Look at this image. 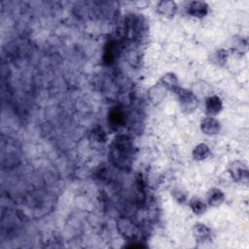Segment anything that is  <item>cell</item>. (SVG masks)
I'll return each instance as SVG.
<instances>
[{
    "instance_id": "cell-2",
    "label": "cell",
    "mask_w": 249,
    "mask_h": 249,
    "mask_svg": "<svg viewBox=\"0 0 249 249\" xmlns=\"http://www.w3.org/2000/svg\"><path fill=\"white\" fill-rule=\"evenodd\" d=\"M175 94L181 111L184 114H192L198 107V99L193 91L187 89L178 88L177 90L175 91Z\"/></svg>"
},
{
    "instance_id": "cell-8",
    "label": "cell",
    "mask_w": 249,
    "mask_h": 249,
    "mask_svg": "<svg viewBox=\"0 0 249 249\" xmlns=\"http://www.w3.org/2000/svg\"><path fill=\"white\" fill-rule=\"evenodd\" d=\"M118 228L119 231L122 232V234L128 239H134L137 236L138 230L135 225L132 224L131 221L128 219H121L118 222Z\"/></svg>"
},
{
    "instance_id": "cell-6",
    "label": "cell",
    "mask_w": 249,
    "mask_h": 249,
    "mask_svg": "<svg viewBox=\"0 0 249 249\" xmlns=\"http://www.w3.org/2000/svg\"><path fill=\"white\" fill-rule=\"evenodd\" d=\"M223 110V101L220 96L214 94L205 99V113L209 117H215Z\"/></svg>"
},
{
    "instance_id": "cell-1",
    "label": "cell",
    "mask_w": 249,
    "mask_h": 249,
    "mask_svg": "<svg viewBox=\"0 0 249 249\" xmlns=\"http://www.w3.org/2000/svg\"><path fill=\"white\" fill-rule=\"evenodd\" d=\"M131 153L132 144L127 137L119 136L113 141L110 149V157L115 164L122 167L129 164Z\"/></svg>"
},
{
    "instance_id": "cell-3",
    "label": "cell",
    "mask_w": 249,
    "mask_h": 249,
    "mask_svg": "<svg viewBox=\"0 0 249 249\" xmlns=\"http://www.w3.org/2000/svg\"><path fill=\"white\" fill-rule=\"evenodd\" d=\"M228 172L232 181L240 184H247L249 179L248 167L245 162L241 160H234L230 163Z\"/></svg>"
},
{
    "instance_id": "cell-11",
    "label": "cell",
    "mask_w": 249,
    "mask_h": 249,
    "mask_svg": "<svg viewBox=\"0 0 249 249\" xmlns=\"http://www.w3.org/2000/svg\"><path fill=\"white\" fill-rule=\"evenodd\" d=\"M160 84L162 88L170 91H176L179 87V80L177 76L172 72H167L160 79Z\"/></svg>"
},
{
    "instance_id": "cell-5",
    "label": "cell",
    "mask_w": 249,
    "mask_h": 249,
    "mask_svg": "<svg viewBox=\"0 0 249 249\" xmlns=\"http://www.w3.org/2000/svg\"><path fill=\"white\" fill-rule=\"evenodd\" d=\"M209 11L208 5L203 1H192L187 5L186 12L191 17L201 18H204Z\"/></svg>"
},
{
    "instance_id": "cell-13",
    "label": "cell",
    "mask_w": 249,
    "mask_h": 249,
    "mask_svg": "<svg viewBox=\"0 0 249 249\" xmlns=\"http://www.w3.org/2000/svg\"><path fill=\"white\" fill-rule=\"evenodd\" d=\"M230 49L238 54H243L247 49V41L243 37L235 36L230 40Z\"/></svg>"
},
{
    "instance_id": "cell-17",
    "label": "cell",
    "mask_w": 249,
    "mask_h": 249,
    "mask_svg": "<svg viewBox=\"0 0 249 249\" xmlns=\"http://www.w3.org/2000/svg\"><path fill=\"white\" fill-rule=\"evenodd\" d=\"M173 196H174V197L176 198V200L178 201V202H180V203H182V202H184L185 200H186V195H185V193H182V191H180V190H176V191H174L173 192Z\"/></svg>"
},
{
    "instance_id": "cell-12",
    "label": "cell",
    "mask_w": 249,
    "mask_h": 249,
    "mask_svg": "<svg viewBox=\"0 0 249 249\" xmlns=\"http://www.w3.org/2000/svg\"><path fill=\"white\" fill-rule=\"evenodd\" d=\"M192 156L195 160L202 161L207 160L211 156V150L207 144L199 143L193 149Z\"/></svg>"
},
{
    "instance_id": "cell-9",
    "label": "cell",
    "mask_w": 249,
    "mask_h": 249,
    "mask_svg": "<svg viewBox=\"0 0 249 249\" xmlns=\"http://www.w3.org/2000/svg\"><path fill=\"white\" fill-rule=\"evenodd\" d=\"M211 229L202 223H197L193 227V235L197 242H206L211 239Z\"/></svg>"
},
{
    "instance_id": "cell-14",
    "label": "cell",
    "mask_w": 249,
    "mask_h": 249,
    "mask_svg": "<svg viewBox=\"0 0 249 249\" xmlns=\"http://www.w3.org/2000/svg\"><path fill=\"white\" fill-rule=\"evenodd\" d=\"M124 114L122 111V109H120L119 107H115L112 108L110 110V112L108 113V121L113 124V125H121L124 121Z\"/></svg>"
},
{
    "instance_id": "cell-16",
    "label": "cell",
    "mask_w": 249,
    "mask_h": 249,
    "mask_svg": "<svg viewBox=\"0 0 249 249\" xmlns=\"http://www.w3.org/2000/svg\"><path fill=\"white\" fill-rule=\"evenodd\" d=\"M228 59V52L224 49L216 50L210 56V61L217 65V66H223L226 64Z\"/></svg>"
},
{
    "instance_id": "cell-10",
    "label": "cell",
    "mask_w": 249,
    "mask_h": 249,
    "mask_svg": "<svg viewBox=\"0 0 249 249\" xmlns=\"http://www.w3.org/2000/svg\"><path fill=\"white\" fill-rule=\"evenodd\" d=\"M225 194L218 188H212L206 195V204L211 207H218L225 201Z\"/></svg>"
},
{
    "instance_id": "cell-7",
    "label": "cell",
    "mask_w": 249,
    "mask_h": 249,
    "mask_svg": "<svg viewBox=\"0 0 249 249\" xmlns=\"http://www.w3.org/2000/svg\"><path fill=\"white\" fill-rule=\"evenodd\" d=\"M177 11V5L171 0L160 1L157 5V12L165 18H172Z\"/></svg>"
},
{
    "instance_id": "cell-15",
    "label": "cell",
    "mask_w": 249,
    "mask_h": 249,
    "mask_svg": "<svg viewBox=\"0 0 249 249\" xmlns=\"http://www.w3.org/2000/svg\"><path fill=\"white\" fill-rule=\"evenodd\" d=\"M190 208L192 209L193 213L196 215H202L206 212L207 210V204L204 202L202 199L198 197H193L190 200Z\"/></svg>"
},
{
    "instance_id": "cell-4",
    "label": "cell",
    "mask_w": 249,
    "mask_h": 249,
    "mask_svg": "<svg viewBox=\"0 0 249 249\" xmlns=\"http://www.w3.org/2000/svg\"><path fill=\"white\" fill-rule=\"evenodd\" d=\"M200 130L207 136L217 135L221 130V123L215 117H205L200 122Z\"/></svg>"
}]
</instances>
